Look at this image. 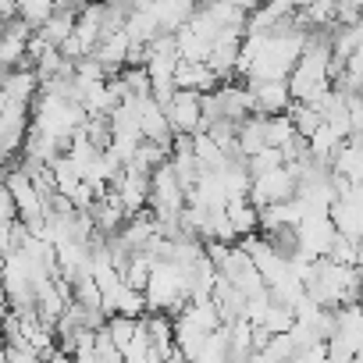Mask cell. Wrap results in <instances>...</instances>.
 Listing matches in <instances>:
<instances>
[{
    "instance_id": "cell-10",
    "label": "cell",
    "mask_w": 363,
    "mask_h": 363,
    "mask_svg": "<svg viewBox=\"0 0 363 363\" xmlns=\"http://www.w3.org/2000/svg\"><path fill=\"white\" fill-rule=\"evenodd\" d=\"M174 36H178V57H182V61H193V65H207V61H211L214 43H207L203 36H196L189 26H182Z\"/></svg>"
},
{
    "instance_id": "cell-15",
    "label": "cell",
    "mask_w": 363,
    "mask_h": 363,
    "mask_svg": "<svg viewBox=\"0 0 363 363\" xmlns=\"http://www.w3.org/2000/svg\"><path fill=\"white\" fill-rule=\"evenodd\" d=\"M104 331H107V335L114 338V345L128 349V345H132V338L139 335V317H125V313H114V317H107Z\"/></svg>"
},
{
    "instance_id": "cell-9",
    "label": "cell",
    "mask_w": 363,
    "mask_h": 363,
    "mask_svg": "<svg viewBox=\"0 0 363 363\" xmlns=\"http://www.w3.org/2000/svg\"><path fill=\"white\" fill-rule=\"evenodd\" d=\"M153 15H157L164 33H178L182 26H189V18L196 15V0H157Z\"/></svg>"
},
{
    "instance_id": "cell-7",
    "label": "cell",
    "mask_w": 363,
    "mask_h": 363,
    "mask_svg": "<svg viewBox=\"0 0 363 363\" xmlns=\"http://www.w3.org/2000/svg\"><path fill=\"white\" fill-rule=\"evenodd\" d=\"M218 72L211 65H193V61H182L174 72V86L178 89H193V93H214L218 89Z\"/></svg>"
},
{
    "instance_id": "cell-12",
    "label": "cell",
    "mask_w": 363,
    "mask_h": 363,
    "mask_svg": "<svg viewBox=\"0 0 363 363\" xmlns=\"http://www.w3.org/2000/svg\"><path fill=\"white\" fill-rule=\"evenodd\" d=\"M225 211H228V218H232V225H235L239 235H250V232L260 228V207H257L250 196H242V200H228Z\"/></svg>"
},
{
    "instance_id": "cell-14",
    "label": "cell",
    "mask_w": 363,
    "mask_h": 363,
    "mask_svg": "<svg viewBox=\"0 0 363 363\" xmlns=\"http://www.w3.org/2000/svg\"><path fill=\"white\" fill-rule=\"evenodd\" d=\"M289 118L296 121V132H299L303 139H310V135L324 125V114H320L317 107H310V104H299V100L289 107Z\"/></svg>"
},
{
    "instance_id": "cell-5",
    "label": "cell",
    "mask_w": 363,
    "mask_h": 363,
    "mask_svg": "<svg viewBox=\"0 0 363 363\" xmlns=\"http://www.w3.org/2000/svg\"><path fill=\"white\" fill-rule=\"evenodd\" d=\"M29 104H11L4 100V111H0V146H4V157H11L18 146H26L29 139Z\"/></svg>"
},
{
    "instance_id": "cell-11",
    "label": "cell",
    "mask_w": 363,
    "mask_h": 363,
    "mask_svg": "<svg viewBox=\"0 0 363 363\" xmlns=\"http://www.w3.org/2000/svg\"><path fill=\"white\" fill-rule=\"evenodd\" d=\"M331 221H335V228L342 232V235H349V239H363V211L352 203V200H338L335 207H331Z\"/></svg>"
},
{
    "instance_id": "cell-16",
    "label": "cell",
    "mask_w": 363,
    "mask_h": 363,
    "mask_svg": "<svg viewBox=\"0 0 363 363\" xmlns=\"http://www.w3.org/2000/svg\"><path fill=\"white\" fill-rule=\"evenodd\" d=\"M296 135H299V132H296V121H292L289 114H274V118H267V146L285 150Z\"/></svg>"
},
{
    "instance_id": "cell-23",
    "label": "cell",
    "mask_w": 363,
    "mask_h": 363,
    "mask_svg": "<svg viewBox=\"0 0 363 363\" xmlns=\"http://www.w3.org/2000/svg\"><path fill=\"white\" fill-rule=\"evenodd\" d=\"M328 359H331L328 338H320V342H313V345H306V349L296 352V363H328Z\"/></svg>"
},
{
    "instance_id": "cell-18",
    "label": "cell",
    "mask_w": 363,
    "mask_h": 363,
    "mask_svg": "<svg viewBox=\"0 0 363 363\" xmlns=\"http://www.w3.org/2000/svg\"><path fill=\"white\" fill-rule=\"evenodd\" d=\"M146 310H150V299H146V292H139V289H121L118 292V313H125V317H146Z\"/></svg>"
},
{
    "instance_id": "cell-13",
    "label": "cell",
    "mask_w": 363,
    "mask_h": 363,
    "mask_svg": "<svg viewBox=\"0 0 363 363\" xmlns=\"http://www.w3.org/2000/svg\"><path fill=\"white\" fill-rule=\"evenodd\" d=\"M75 22H79V15H72V11H57L43 29H36L43 40H47V47H54V50H61L65 47V40L75 33Z\"/></svg>"
},
{
    "instance_id": "cell-19",
    "label": "cell",
    "mask_w": 363,
    "mask_h": 363,
    "mask_svg": "<svg viewBox=\"0 0 363 363\" xmlns=\"http://www.w3.org/2000/svg\"><path fill=\"white\" fill-rule=\"evenodd\" d=\"M54 15H57L54 0H29V4H22V18H26L33 29H43Z\"/></svg>"
},
{
    "instance_id": "cell-20",
    "label": "cell",
    "mask_w": 363,
    "mask_h": 363,
    "mask_svg": "<svg viewBox=\"0 0 363 363\" xmlns=\"http://www.w3.org/2000/svg\"><path fill=\"white\" fill-rule=\"evenodd\" d=\"M292 324H296V310H289V306H281V303H274V306L267 310V317H264V328H267L271 335H289Z\"/></svg>"
},
{
    "instance_id": "cell-25",
    "label": "cell",
    "mask_w": 363,
    "mask_h": 363,
    "mask_svg": "<svg viewBox=\"0 0 363 363\" xmlns=\"http://www.w3.org/2000/svg\"><path fill=\"white\" fill-rule=\"evenodd\" d=\"M18 4H29V0H18Z\"/></svg>"
},
{
    "instance_id": "cell-22",
    "label": "cell",
    "mask_w": 363,
    "mask_h": 363,
    "mask_svg": "<svg viewBox=\"0 0 363 363\" xmlns=\"http://www.w3.org/2000/svg\"><path fill=\"white\" fill-rule=\"evenodd\" d=\"M356 257H359V242L338 232V239H335V242H331V250H328V260H335V264H349V267H352V264H356Z\"/></svg>"
},
{
    "instance_id": "cell-24",
    "label": "cell",
    "mask_w": 363,
    "mask_h": 363,
    "mask_svg": "<svg viewBox=\"0 0 363 363\" xmlns=\"http://www.w3.org/2000/svg\"><path fill=\"white\" fill-rule=\"evenodd\" d=\"M356 267H363V239H359V257H356Z\"/></svg>"
},
{
    "instance_id": "cell-17",
    "label": "cell",
    "mask_w": 363,
    "mask_h": 363,
    "mask_svg": "<svg viewBox=\"0 0 363 363\" xmlns=\"http://www.w3.org/2000/svg\"><path fill=\"white\" fill-rule=\"evenodd\" d=\"M228 157H232V153H225V150L214 143L211 132H196V160H200L203 167H225Z\"/></svg>"
},
{
    "instance_id": "cell-4",
    "label": "cell",
    "mask_w": 363,
    "mask_h": 363,
    "mask_svg": "<svg viewBox=\"0 0 363 363\" xmlns=\"http://www.w3.org/2000/svg\"><path fill=\"white\" fill-rule=\"evenodd\" d=\"M167 118H171V128L174 135L186 132V135H196V132H207V118H203V93H193V89H178L171 107H167Z\"/></svg>"
},
{
    "instance_id": "cell-2",
    "label": "cell",
    "mask_w": 363,
    "mask_h": 363,
    "mask_svg": "<svg viewBox=\"0 0 363 363\" xmlns=\"http://www.w3.org/2000/svg\"><path fill=\"white\" fill-rule=\"evenodd\" d=\"M114 189H118V196H121L128 218H143V214H150V211H146L150 200H153V174H150V171H139V167L128 164V167L118 174Z\"/></svg>"
},
{
    "instance_id": "cell-3",
    "label": "cell",
    "mask_w": 363,
    "mask_h": 363,
    "mask_svg": "<svg viewBox=\"0 0 363 363\" xmlns=\"http://www.w3.org/2000/svg\"><path fill=\"white\" fill-rule=\"evenodd\" d=\"M299 193V178L289 171V164L285 167H278V171H267V174H260V178H253V189H250V200L264 211V207H271V203H285V200H292Z\"/></svg>"
},
{
    "instance_id": "cell-8",
    "label": "cell",
    "mask_w": 363,
    "mask_h": 363,
    "mask_svg": "<svg viewBox=\"0 0 363 363\" xmlns=\"http://www.w3.org/2000/svg\"><path fill=\"white\" fill-rule=\"evenodd\" d=\"M260 150H267V114H250L239 121V157L250 160Z\"/></svg>"
},
{
    "instance_id": "cell-6",
    "label": "cell",
    "mask_w": 363,
    "mask_h": 363,
    "mask_svg": "<svg viewBox=\"0 0 363 363\" xmlns=\"http://www.w3.org/2000/svg\"><path fill=\"white\" fill-rule=\"evenodd\" d=\"M250 86L257 93V114H267V118L289 114V107L296 104L289 82H250Z\"/></svg>"
},
{
    "instance_id": "cell-21",
    "label": "cell",
    "mask_w": 363,
    "mask_h": 363,
    "mask_svg": "<svg viewBox=\"0 0 363 363\" xmlns=\"http://www.w3.org/2000/svg\"><path fill=\"white\" fill-rule=\"evenodd\" d=\"M278 167H285V153L274 150V146H267V150H260L257 157H250L253 178H260V174H267V171H278Z\"/></svg>"
},
{
    "instance_id": "cell-1",
    "label": "cell",
    "mask_w": 363,
    "mask_h": 363,
    "mask_svg": "<svg viewBox=\"0 0 363 363\" xmlns=\"http://www.w3.org/2000/svg\"><path fill=\"white\" fill-rule=\"evenodd\" d=\"M296 239H299V250H296L299 257L320 260V257H328L331 242L338 239V228H335L331 214H306L303 225L296 228Z\"/></svg>"
}]
</instances>
